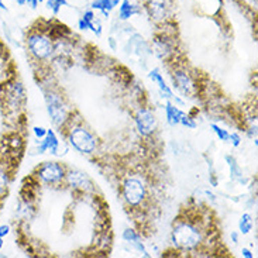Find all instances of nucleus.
<instances>
[{
    "mask_svg": "<svg viewBox=\"0 0 258 258\" xmlns=\"http://www.w3.org/2000/svg\"><path fill=\"white\" fill-rule=\"evenodd\" d=\"M172 241L179 250H198L203 244V231L193 220H177L172 230Z\"/></svg>",
    "mask_w": 258,
    "mask_h": 258,
    "instance_id": "nucleus-1",
    "label": "nucleus"
},
{
    "mask_svg": "<svg viewBox=\"0 0 258 258\" xmlns=\"http://www.w3.org/2000/svg\"><path fill=\"white\" fill-rule=\"evenodd\" d=\"M27 48L31 52V55L38 61L48 59L54 52V45H52L51 38L48 34H45L43 30H33L27 36Z\"/></svg>",
    "mask_w": 258,
    "mask_h": 258,
    "instance_id": "nucleus-2",
    "label": "nucleus"
},
{
    "mask_svg": "<svg viewBox=\"0 0 258 258\" xmlns=\"http://www.w3.org/2000/svg\"><path fill=\"white\" fill-rule=\"evenodd\" d=\"M123 198L128 206L137 207L147 198V188L140 178L130 177L125 179L121 186Z\"/></svg>",
    "mask_w": 258,
    "mask_h": 258,
    "instance_id": "nucleus-3",
    "label": "nucleus"
},
{
    "mask_svg": "<svg viewBox=\"0 0 258 258\" xmlns=\"http://www.w3.org/2000/svg\"><path fill=\"white\" fill-rule=\"evenodd\" d=\"M144 8L148 17L155 24H165L171 23L174 15V5L172 0H146Z\"/></svg>",
    "mask_w": 258,
    "mask_h": 258,
    "instance_id": "nucleus-4",
    "label": "nucleus"
},
{
    "mask_svg": "<svg viewBox=\"0 0 258 258\" xmlns=\"http://www.w3.org/2000/svg\"><path fill=\"white\" fill-rule=\"evenodd\" d=\"M69 143L75 150H78L82 154H92L97 146L95 136L90 133L88 128L81 125L74 127L69 132Z\"/></svg>",
    "mask_w": 258,
    "mask_h": 258,
    "instance_id": "nucleus-5",
    "label": "nucleus"
},
{
    "mask_svg": "<svg viewBox=\"0 0 258 258\" xmlns=\"http://www.w3.org/2000/svg\"><path fill=\"white\" fill-rule=\"evenodd\" d=\"M45 102H47V110L52 123L58 127H62L68 121V107L67 104L64 103L62 97L58 93L50 92L45 95Z\"/></svg>",
    "mask_w": 258,
    "mask_h": 258,
    "instance_id": "nucleus-6",
    "label": "nucleus"
},
{
    "mask_svg": "<svg viewBox=\"0 0 258 258\" xmlns=\"http://www.w3.org/2000/svg\"><path fill=\"white\" fill-rule=\"evenodd\" d=\"M37 175L44 184L55 185L65 178V170L58 163H45L38 168Z\"/></svg>",
    "mask_w": 258,
    "mask_h": 258,
    "instance_id": "nucleus-7",
    "label": "nucleus"
},
{
    "mask_svg": "<svg viewBox=\"0 0 258 258\" xmlns=\"http://www.w3.org/2000/svg\"><path fill=\"white\" fill-rule=\"evenodd\" d=\"M136 125L141 136H150L154 133L157 128V118L153 110H150L147 107L139 109L136 114Z\"/></svg>",
    "mask_w": 258,
    "mask_h": 258,
    "instance_id": "nucleus-8",
    "label": "nucleus"
},
{
    "mask_svg": "<svg viewBox=\"0 0 258 258\" xmlns=\"http://www.w3.org/2000/svg\"><path fill=\"white\" fill-rule=\"evenodd\" d=\"M6 103L10 109H19L20 104L24 102L26 96H24V88L20 82L13 81L9 82L6 85Z\"/></svg>",
    "mask_w": 258,
    "mask_h": 258,
    "instance_id": "nucleus-9",
    "label": "nucleus"
},
{
    "mask_svg": "<svg viewBox=\"0 0 258 258\" xmlns=\"http://www.w3.org/2000/svg\"><path fill=\"white\" fill-rule=\"evenodd\" d=\"M172 79H174V83H175L178 90L184 96L192 97V96L196 93V85H195V82H193V79L189 76L188 72L178 69V71L174 72Z\"/></svg>",
    "mask_w": 258,
    "mask_h": 258,
    "instance_id": "nucleus-10",
    "label": "nucleus"
},
{
    "mask_svg": "<svg viewBox=\"0 0 258 258\" xmlns=\"http://www.w3.org/2000/svg\"><path fill=\"white\" fill-rule=\"evenodd\" d=\"M67 182L74 189L88 191L92 188V182H90L89 177L81 171H71L67 175Z\"/></svg>",
    "mask_w": 258,
    "mask_h": 258,
    "instance_id": "nucleus-11",
    "label": "nucleus"
},
{
    "mask_svg": "<svg viewBox=\"0 0 258 258\" xmlns=\"http://www.w3.org/2000/svg\"><path fill=\"white\" fill-rule=\"evenodd\" d=\"M58 148H59V141L57 139L55 133L52 130H47V134H45L44 140L41 141L40 147H38V153L43 154L47 150L51 151V154H58Z\"/></svg>",
    "mask_w": 258,
    "mask_h": 258,
    "instance_id": "nucleus-12",
    "label": "nucleus"
},
{
    "mask_svg": "<svg viewBox=\"0 0 258 258\" xmlns=\"http://www.w3.org/2000/svg\"><path fill=\"white\" fill-rule=\"evenodd\" d=\"M140 12L141 10L139 9V6L133 5L130 0H121L120 8H118V19L125 22V20L132 19L133 16L139 15Z\"/></svg>",
    "mask_w": 258,
    "mask_h": 258,
    "instance_id": "nucleus-13",
    "label": "nucleus"
},
{
    "mask_svg": "<svg viewBox=\"0 0 258 258\" xmlns=\"http://www.w3.org/2000/svg\"><path fill=\"white\" fill-rule=\"evenodd\" d=\"M148 76H150V79L153 82H155L157 85H158V88H160V90H161V93H163L165 97H168V99H174L175 96H174V92L171 90L170 86L165 83V81H164L163 75L160 74V71L155 68V69H153L150 74H148Z\"/></svg>",
    "mask_w": 258,
    "mask_h": 258,
    "instance_id": "nucleus-14",
    "label": "nucleus"
},
{
    "mask_svg": "<svg viewBox=\"0 0 258 258\" xmlns=\"http://www.w3.org/2000/svg\"><path fill=\"white\" fill-rule=\"evenodd\" d=\"M118 5H120V0H93L90 8H92V10L102 12V15L109 17V13Z\"/></svg>",
    "mask_w": 258,
    "mask_h": 258,
    "instance_id": "nucleus-15",
    "label": "nucleus"
},
{
    "mask_svg": "<svg viewBox=\"0 0 258 258\" xmlns=\"http://www.w3.org/2000/svg\"><path fill=\"white\" fill-rule=\"evenodd\" d=\"M165 114H167V120L171 125H177L179 124V120L182 117L184 111L179 110L175 104H172L171 102H167V106H165Z\"/></svg>",
    "mask_w": 258,
    "mask_h": 258,
    "instance_id": "nucleus-16",
    "label": "nucleus"
},
{
    "mask_svg": "<svg viewBox=\"0 0 258 258\" xmlns=\"http://www.w3.org/2000/svg\"><path fill=\"white\" fill-rule=\"evenodd\" d=\"M226 161H227V164H229L230 177H231V179L243 184L244 182L243 171H241V168L238 167V164L236 163V160H234L233 157H230V155H226Z\"/></svg>",
    "mask_w": 258,
    "mask_h": 258,
    "instance_id": "nucleus-17",
    "label": "nucleus"
},
{
    "mask_svg": "<svg viewBox=\"0 0 258 258\" xmlns=\"http://www.w3.org/2000/svg\"><path fill=\"white\" fill-rule=\"evenodd\" d=\"M238 227H240V231L243 234H248L252 229V217L251 214L244 213L241 217H240V221H238Z\"/></svg>",
    "mask_w": 258,
    "mask_h": 258,
    "instance_id": "nucleus-18",
    "label": "nucleus"
},
{
    "mask_svg": "<svg viewBox=\"0 0 258 258\" xmlns=\"http://www.w3.org/2000/svg\"><path fill=\"white\" fill-rule=\"evenodd\" d=\"M45 5H47V9L51 10L52 13H55V15L59 13L62 6H69L68 0H47Z\"/></svg>",
    "mask_w": 258,
    "mask_h": 258,
    "instance_id": "nucleus-19",
    "label": "nucleus"
},
{
    "mask_svg": "<svg viewBox=\"0 0 258 258\" xmlns=\"http://www.w3.org/2000/svg\"><path fill=\"white\" fill-rule=\"evenodd\" d=\"M9 188V175L8 171L0 168V198L8 192Z\"/></svg>",
    "mask_w": 258,
    "mask_h": 258,
    "instance_id": "nucleus-20",
    "label": "nucleus"
},
{
    "mask_svg": "<svg viewBox=\"0 0 258 258\" xmlns=\"http://www.w3.org/2000/svg\"><path fill=\"white\" fill-rule=\"evenodd\" d=\"M212 128H213V132L216 133V136L220 139V141H229V137L230 134L224 130V128H221L220 125L217 124H212Z\"/></svg>",
    "mask_w": 258,
    "mask_h": 258,
    "instance_id": "nucleus-21",
    "label": "nucleus"
},
{
    "mask_svg": "<svg viewBox=\"0 0 258 258\" xmlns=\"http://www.w3.org/2000/svg\"><path fill=\"white\" fill-rule=\"evenodd\" d=\"M123 238H124L127 243H133L136 240H140V236H139L134 230L127 229L124 233H123Z\"/></svg>",
    "mask_w": 258,
    "mask_h": 258,
    "instance_id": "nucleus-22",
    "label": "nucleus"
},
{
    "mask_svg": "<svg viewBox=\"0 0 258 258\" xmlns=\"http://www.w3.org/2000/svg\"><path fill=\"white\" fill-rule=\"evenodd\" d=\"M89 30H92L97 37H100V36H102V24H100V22H99L96 17L92 20V22H90Z\"/></svg>",
    "mask_w": 258,
    "mask_h": 258,
    "instance_id": "nucleus-23",
    "label": "nucleus"
},
{
    "mask_svg": "<svg viewBox=\"0 0 258 258\" xmlns=\"http://www.w3.org/2000/svg\"><path fill=\"white\" fill-rule=\"evenodd\" d=\"M179 124H184L186 127H191V128H195L196 127V123L193 121V118L189 117V116H186V114H182V117L179 120Z\"/></svg>",
    "mask_w": 258,
    "mask_h": 258,
    "instance_id": "nucleus-24",
    "label": "nucleus"
},
{
    "mask_svg": "<svg viewBox=\"0 0 258 258\" xmlns=\"http://www.w3.org/2000/svg\"><path fill=\"white\" fill-rule=\"evenodd\" d=\"M34 134H36V137L37 139H44L45 134H47V130H45L44 127H34Z\"/></svg>",
    "mask_w": 258,
    "mask_h": 258,
    "instance_id": "nucleus-25",
    "label": "nucleus"
},
{
    "mask_svg": "<svg viewBox=\"0 0 258 258\" xmlns=\"http://www.w3.org/2000/svg\"><path fill=\"white\" fill-rule=\"evenodd\" d=\"M78 26H79V29L81 30H89L90 22L86 20L85 17H81V19H79V22H78Z\"/></svg>",
    "mask_w": 258,
    "mask_h": 258,
    "instance_id": "nucleus-26",
    "label": "nucleus"
},
{
    "mask_svg": "<svg viewBox=\"0 0 258 258\" xmlns=\"http://www.w3.org/2000/svg\"><path fill=\"white\" fill-rule=\"evenodd\" d=\"M229 140L233 141V146H234V147H238V146H240V141H241V139H240V136H238L237 133H233V134H230Z\"/></svg>",
    "mask_w": 258,
    "mask_h": 258,
    "instance_id": "nucleus-27",
    "label": "nucleus"
},
{
    "mask_svg": "<svg viewBox=\"0 0 258 258\" xmlns=\"http://www.w3.org/2000/svg\"><path fill=\"white\" fill-rule=\"evenodd\" d=\"M9 231H10V227H9L8 224L0 226V237H6L9 234Z\"/></svg>",
    "mask_w": 258,
    "mask_h": 258,
    "instance_id": "nucleus-28",
    "label": "nucleus"
},
{
    "mask_svg": "<svg viewBox=\"0 0 258 258\" xmlns=\"http://www.w3.org/2000/svg\"><path fill=\"white\" fill-rule=\"evenodd\" d=\"M243 2L245 3V6H248V8L257 10V0H243Z\"/></svg>",
    "mask_w": 258,
    "mask_h": 258,
    "instance_id": "nucleus-29",
    "label": "nucleus"
},
{
    "mask_svg": "<svg viewBox=\"0 0 258 258\" xmlns=\"http://www.w3.org/2000/svg\"><path fill=\"white\" fill-rule=\"evenodd\" d=\"M241 254H243V257H245V258H252V257H254V254H252V252H251L248 248H243V250H241Z\"/></svg>",
    "mask_w": 258,
    "mask_h": 258,
    "instance_id": "nucleus-30",
    "label": "nucleus"
},
{
    "mask_svg": "<svg viewBox=\"0 0 258 258\" xmlns=\"http://www.w3.org/2000/svg\"><path fill=\"white\" fill-rule=\"evenodd\" d=\"M38 3H40V0H27L26 5H29L31 9H36L38 6Z\"/></svg>",
    "mask_w": 258,
    "mask_h": 258,
    "instance_id": "nucleus-31",
    "label": "nucleus"
},
{
    "mask_svg": "<svg viewBox=\"0 0 258 258\" xmlns=\"http://www.w3.org/2000/svg\"><path fill=\"white\" fill-rule=\"evenodd\" d=\"M231 238H233V241H234V244L238 243V236H237L236 231H233V233H231Z\"/></svg>",
    "mask_w": 258,
    "mask_h": 258,
    "instance_id": "nucleus-32",
    "label": "nucleus"
},
{
    "mask_svg": "<svg viewBox=\"0 0 258 258\" xmlns=\"http://www.w3.org/2000/svg\"><path fill=\"white\" fill-rule=\"evenodd\" d=\"M27 3V0H17V5H20V6H24Z\"/></svg>",
    "mask_w": 258,
    "mask_h": 258,
    "instance_id": "nucleus-33",
    "label": "nucleus"
},
{
    "mask_svg": "<svg viewBox=\"0 0 258 258\" xmlns=\"http://www.w3.org/2000/svg\"><path fill=\"white\" fill-rule=\"evenodd\" d=\"M0 9H2V10H8V8H6L5 3H3V0H0Z\"/></svg>",
    "mask_w": 258,
    "mask_h": 258,
    "instance_id": "nucleus-34",
    "label": "nucleus"
},
{
    "mask_svg": "<svg viewBox=\"0 0 258 258\" xmlns=\"http://www.w3.org/2000/svg\"><path fill=\"white\" fill-rule=\"evenodd\" d=\"M2 247H3V240H2V237H0V250H2Z\"/></svg>",
    "mask_w": 258,
    "mask_h": 258,
    "instance_id": "nucleus-35",
    "label": "nucleus"
},
{
    "mask_svg": "<svg viewBox=\"0 0 258 258\" xmlns=\"http://www.w3.org/2000/svg\"><path fill=\"white\" fill-rule=\"evenodd\" d=\"M41 2H44V0H40V3H41Z\"/></svg>",
    "mask_w": 258,
    "mask_h": 258,
    "instance_id": "nucleus-36",
    "label": "nucleus"
}]
</instances>
